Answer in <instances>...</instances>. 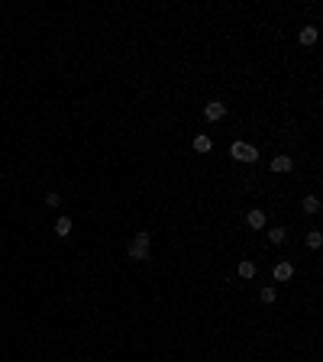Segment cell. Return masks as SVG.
<instances>
[{"label":"cell","mask_w":323,"mask_h":362,"mask_svg":"<svg viewBox=\"0 0 323 362\" xmlns=\"http://www.w3.org/2000/svg\"><path fill=\"white\" fill-rule=\"evenodd\" d=\"M269 239H271V243H281V239H285V230H281V226H275V230L269 233Z\"/></svg>","instance_id":"14"},{"label":"cell","mask_w":323,"mask_h":362,"mask_svg":"<svg viewBox=\"0 0 323 362\" xmlns=\"http://www.w3.org/2000/svg\"><path fill=\"white\" fill-rule=\"evenodd\" d=\"M262 301H265V304H271V301H275V288H262V294H259Z\"/></svg>","instance_id":"13"},{"label":"cell","mask_w":323,"mask_h":362,"mask_svg":"<svg viewBox=\"0 0 323 362\" xmlns=\"http://www.w3.org/2000/svg\"><path fill=\"white\" fill-rule=\"evenodd\" d=\"M320 210V200L317 197H304V214H317Z\"/></svg>","instance_id":"11"},{"label":"cell","mask_w":323,"mask_h":362,"mask_svg":"<svg viewBox=\"0 0 323 362\" xmlns=\"http://www.w3.org/2000/svg\"><path fill=\"white\" fill-rule=\"evenodd\" d=\"M55 233H58V236H68L71 233V217H58V220H55Z\"/></svg>","instance_id":"7"},{"label":"cell","mask_w":323,"mask_h":362,"mask_svg":"<svg viewBox=\"0 0 323 362\" xmlns=\"http://www.w3.org/2000/svg\"><path fill=\"white\" fill-rule=\"evenodd\" d=\"M320 243H323L320 230H310V233H307V246H310V249H320Z\"/></svg>","instance_id":"10"},{"label":"cell","mask_w":323,"mask_h":362,"mask_svg":"<svg viewBox=\"0 0 323 362\" xmlns=\"http://www.w3.org/2000/svg\"><path fill=\"white\" fill-rule=\"evenodd\" d=\"M194 149H197V152H210V149H214V142H210L207 136H197V139H194Z\"/></svg>","instance_id":"9"},{"label":"cell","mask_w":323,"mask_h":362,"mask_svg":"<svg viewBox=\"0 0 323 362\" xmlns=\"http://www.w3.org/2000/svg\"><path fill=\"white\" fill-rule=\"evenodd\" d=\"M291 275H294V265L291 262H278L275 265V278H278V281H288Z\"/></svg>","instance_id":"5"},{"label":"cell","mask_w":323,"mask_h":362,"mask_svg":"<svg viewBox=\"0 0 323 362\" xmlns=\"http://www.w3.org/2000/svg\"><path fill=\"white\" fill-rule=\"evenodd\" d=\"M291 168H294L291 155H275V159H271V171H291Z\"/></svg>","instance_id":"4"},{"label":"cell","mask_w":323,"mask_h":362,"mask_svg":"<svg viewBox=\"0 0 323 362\" xmlns=\"http://www.w3.org/2000/svg\"><path fill=\"white\" fill-rule=\"evenodd\" d=\"M46 204L49 207H58V194H46Z\"/></svg>","instance_id":"15"},{"label":"cell","mask_w":323,"mask_h":362,"mask_svg":"<svg viewBox=\"0 0 323 362\" xmlns=\"http://www.w3.org/2000/svg\"><path fill=\"white\" fill-rule=\"evenodd\" d=\"M300 42H304V46H314V42H317V29H314V26H304V29H300Z\"/></svg>","instance_id":"8"},{"label":"cell","mask_w":323,"mask_h":362,"mask_svg":"<svg viewBox=\"0 0 323 362\" xmlns=\"http://www.w3.org/2000/svg\"><path fill=\"white\" fill-rule=\"evenodd\" d=\"M130 259H136V262H142V259H149V233H139L136 239L130 243Z\"/></svg>","instance_id":"1"},{"label":"cell","mask_w":323,"mask_h":362,"mask_svg":"<svg viewBox=\"0 0 323 362\" xmlns=\"http://www.w3.org/2000/svg\"><path fill=\"white\" fill-rule=\"evenodd\" d=\"M246 220H249V226H252V230H259V226H265V214H262V210H249V217H246Z\"/></svg>","instance_id":"6"},{"label":"cell","mask_w":323,"mask_h":362,"mask_svg":"<svg viewBox=\"0 0 323 362\" xmlns=\"http://www.w3.org/2000/svg\"><path fill=\"white\" fill-rule=\"evenodd\" d=\"M223 113H226V104H220V100H210L207 107H204V116H207V120H223Z\"/></svg>","instance_id":"3"},{"label":"cell","mask_w":323,"mask_h":362,"mask_svg":"<svg viewBox=\"0 0 323 362\" xmlns=\"http://www.w3.org/2000/svg\"><path fill=\"white\" fill-rule=\"evenodd\" d=\"M239 275H242V278H252L255 275V262H239Z\"/></svg>","instance_id":"12"},{"label":"cell","mask_w":323,"mask_h":362,"mask_svg":"<svg viewBox=\"0 0 323 362\" xmlns=\"http://www.w3.org/2000/svg\"><path fill=\"white\" fill-rule=\"evenodd\" d=\"M230 155L236 159V162H255V159H259L255 146H249V142H233V146H230Z\"/></svg>","instance_id":"2"}]
</instances>
